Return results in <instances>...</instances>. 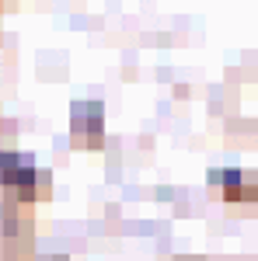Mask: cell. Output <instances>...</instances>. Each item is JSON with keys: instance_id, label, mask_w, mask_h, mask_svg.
<instances>
[{"instance_id": "cell-1", "label": "cell", "mask_w": 258, "mask_h": 261, "mask_svg": "<svg viewBox=\"0 0 258 261\" xmlns=\"http://www.w3.org/2000/svg\"><path fill=\"white\" fill-rule=\"evenodd\" d=\"M0 188L18 205H32L53 195V178L39 171L28 153H0Z\"/></svg>"}, {"instance_id": "cell-2", "label": "cell", "mask_w": 258, "mask_h": 261, "mask_svg": "<svg viewBox=\"0 0 258 261\" xmlns=\"http://www.w3.org/2000/svg\"><path fill=\"white\" fill-rule=\"evenodd\" d=\"M70 140L77 150H101L105 146V112L101 101H77L70 112Z\"/></svg>"}, {"instance_id": "cell-3", "label": "cell", "mask_w": 258, "mask_h": 261, "mask_svg": "<svg viewBox=\"0 0 258 261\" xmlns=\"http://www.w3.org/2000/svg\"><path fill=\"white\" fill-rule=\"evenodd\" d=\"M209 188L213 195H220L223 202L230 205H244V202H255L258 199V178L255 171H241V167H213L209 174Z\"/></svg>"}]
</instances>
